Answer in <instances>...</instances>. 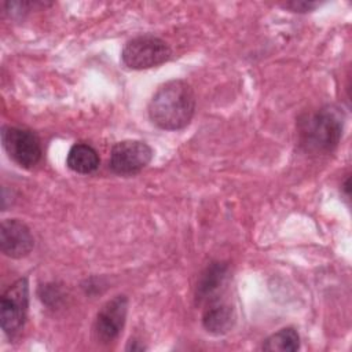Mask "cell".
I'll return each instance as SVG.
<instances>
[{"mask_svg": "<svg viewBox=\"0 0 352 352\" xmlns=\"http://www.w3.org/2000/svg\"><path fill=\"white\" fill-rule=\"evenodd\" d=\"M195 95L184 80L162 84L148 103V117L161 129L177 131L187 126L194 116Z\"/></svg>", "mask_w": 352, "mask_h": 352, "instance_id": "1", "label": "cell"}, {"mask_svg": "<svg viewBox=\"0 0 352 352\" xmlns=\"http://www.w3.org/2000/svg\"><path fill=\"white\" fill-rule=\"evenodd\" d=\"M342 136V118L330 106L300 116L297 121L298 146L309 154L333 151Z\"/></svg>", "mask_w": 352, "mask_h": 352, "instance_id": "2", "label": "cell"}, {"mask_svg": "<svg viewBox=\"0 0 352 352\" xmlns=\"http://www.w3.org/2000/svg\"><path fill=\"white\" fill-rule=\"evenodd\" d=\"M172 55L169 45L153 34H142L129 40L122 52V62L136 70L150 69L166 62Z\"/></svg>", "mask_w": 352, "mask_h": 352, "instance_id": "3", "label": "cell"}, {"mask_svg": "<svg viewBox=\"0 0 352 352\" xmlns=\"http://www.w3.org/2000/svg\"><path fill=\"white\" fill-rule=\"evenodd\" d=\"M29 307V285L25 278L15 280L1 296L0 319L1 329L14 338L22 330Z\"/></svg>", "mask_w": 352, "mask_h": 352, "instance_id": "4", "label": "cell"}, {"mask_svg": "<svg viewBox=\"0 0 352 352\" xmlns=\"http://www.w3.org/2000/svg\"><path fill=\"white\" fill-rule=\"evenodd\" d=\"M1 143L10 158L19 166L30 169L41 160V146L36 133L16 126L1 129Z\"/></svg>", "mask_w": 352, "mask_h": 352, "instance_id": "5", "label": "cell"}, {"mask_svg": "<svg viewBox=\"0 0 352 352\" xmlns=\"http://www.w3.org/2000/svg\"><path fill=\"white\" fill-rule=\"evenodd\" d=\"M153 158V148L142 140H122L111 147L109 166L117 175H135Z\"/></svg>", "mask_w": 352, "mask_h": 352, "instance_id": "6", "label": "cell"}, {"mask_svg": "<svg viewBox=\"0 0 352 352\" xmlns=\"http://www.w3.org/2000/svg\"><path fill=\"white\" fill-rule=\"evenodd\" d=\"M128 314V298L125 294H117L106 301L94 322V336L98 342L110 344L121 333Z\"/></svg>", "mask_w": 352, "mask_h": 352, "instance_id": "7", "label": "cell"}, {"mask_svg": "<svg viewBox=\"0 0 352 352\" xmlns=\"http://www.w3.org/2000/svg\"><path fill=\"white\" fill-rule=\"evenodd\" d=\"M34 246L33 235L29 227L18 219H6L0 227L1 252L11 258L28 256Z\"/></svg>", "mask_w": 352, "mask_h": 352, "instance_id": "8", "label": "cell"}, {"mask_svg": "<svg viewBox=\"0 0 352 352\" xmlns=\"http://www.w3.org/2000/svg\"><path fill=\"white\" fill-rule=\"evenodd\" d=\"M234 308L219 297L206 302L202 314V326L212 334H224L234 326Z\"/></svg>", "mask_w": 352, "mask_h": 352, "instance_id": "9", "label": "cell"}, {"mask_svg": "<svg viewBox=\"0 0 352 352\" xmlns=\"http://www.w3.org/2000/svg\"><path fill=\"white\" fill-rule=\"evenodd\" d=\"M227 270L228 265L224 263H212L205 268L198 279L195 289L197 304H206L208 301L216 298V293L226 279Z\"/></svg>", "mask_w": 352, "mask_h": 352, "instance_id": "10", "label": "cell"}, {"mask_svg": "<svg viewBox=\"0 0 352 352\" xmlns=\"http://www.w3.org/2000/svg\"><path fill=\"white\" fill-rule=\"evenodd\" d=\"M99 162L100 160L96 150L85 143L73 144L66 157L67 168L82 175L95 172L99 168Z\"/></svg>", "mask_w": 352, "mask_h": 352, "instance_id": "11", "label": "cell"}, {"mask_svg": "<svg viewBox=\"0 0 352 352\" xmlns=\"http://www.w3.org/2000/svg\"><path fill=\"white\" fill-rule=\"evenodd\" d=\"M300 348V336L294 327H285L264 340L261 349L294 352Z\"/></svg>", "mask_w": 352, "mask_h": 352, "instance_id": "12", "label": "cell"}, {"mask_svg": "<svg viewBox=\"0 0 352 352\" xmlns=\"http://www.w3.org/2000/svg\"><path fill=\"white\" fill-rule=\"evenodd\" d=\"M319 6L318 1H289V3H285L283 7L292 10L293 12H308V11H312L314 8H316Z\"/></svg>", "mask_w": 352, "mask_h": 352, "instance_id": "13", "label": "cell"}, {"mask_svg": "<svg viewBox=\"0 0 352 352\" xmlns=\"http://www.w3.org/2000/svg\"><path fill=\"white\" fill-rule=\"evenodd\" d=\"M344 191H345V195L346 197H349V191H351V187H349V177H346V180H345V183H344Z\"/></svg>", "mask_w": 352, "mask_h": 352, "instance_id": "14", "label": "cell"}]
</instances>
